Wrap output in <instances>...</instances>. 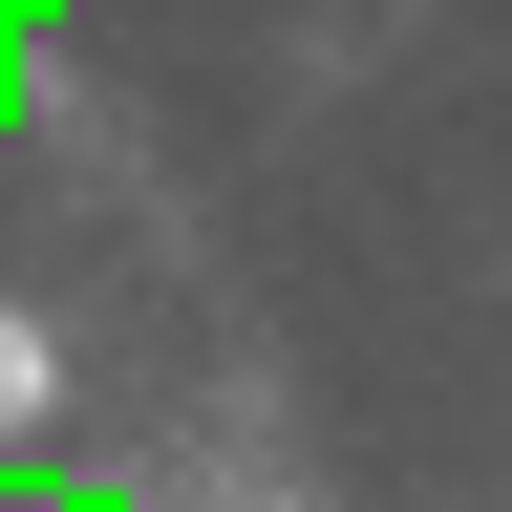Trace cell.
<instances>
[{"instance_id":"6da1fadb","label":"cell","mask_w":512,"mask_h":512,"mask_svg":"<svg viewBox=\"0 0 512 512\" xmlns=\"http://www.w3.org/2000/svg\"><path fill=\"white\" fill-rule=\"evenodd\" d=\"M43 427H64V342L0 299V448H43Z\"/></svg>"}]
</instances>
